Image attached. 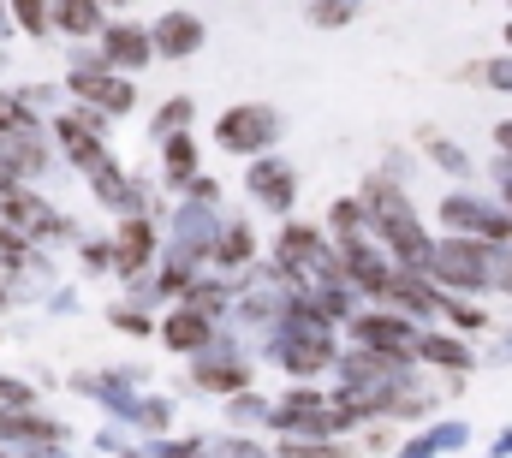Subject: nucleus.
Here are the masks:
<instances>
[{"label":"nucleus","mask_w":512,"mask_h":458,"mask_svg":"<svg viewBox=\"0 0 512 458\" xmlns=\"http://www.w3.org/2000/svg\"><path fill=\"white\" fill-rule=\"evenodd\" d=\"M197 18H167L161 30H155V42H161V54H185V48H197Z\"/></svg>","instance_id":"5"},{"label":"nucleus","mask_w":512,"mask_h":458,"mask_svg":"<svg viewBox=\"0 0 512 458\" xmlns=\"http://www.w3.org/2000/svg\"><path fill=\"white\" fill-rule=\"evenodd\" d=\"M167 167H173V173H191V143H185V137L167 143Z\"/></svg>","instance_id":"9"},{"label":"nucleus","mask_w":512,"mask_h":458,"mask_svg":"<svg viewBox=\"0 0 512 458\" xmlns=\"http://www.w3.org/2000/svg\"><path fill=\"white\" fill-rule=\"evenodd\" d=\"M262 137H268V114H227L221 119V143H227V149H251V143H262Z\"/></svg>","instance_id":"4"},{"label":"nucleus","mask_w":512,"mask_h":458,"mask_svg":"<svg viewBox=\"0 0 512 458\" xmlns=\"http://www.w3.org/2000/svg\"><path fill=\"white\" fill-rule=\"evenodd\" d=\"M102 48H108V66H143V60H149V36H143L137 24H114V30L102 36Z\"/></svg>","instance_id":"2"},{"label":"nucleus","mask_w":512,"mask_h":458,"mask_svg":"<svg viewBox=\"0 0 512 458\" xmlns=\"http://www.w3.org/2000/svg\"><path fill=\"white\" fill-rule=\"evenodd\" d=\"M149 256V227H126L120 232V268H137Z\"/></svg>","instance_id":"7"},{"label":"nucleus","mask_w":512,"mask_h":458,"mask_svg":"<svg viewBox=\"0 0 512 458\" xmlns=\"http://www.w3.org/2000/svg\"><path fill=\"white\" fill-rule=\"evenodd\" d=\"M72 90H78V96H90V102H102L108 114H126V108H131V84L102 78V72H72Z\"/></svg>","instance_id":"1"},{"label":"nucleus","mask_w":512,"mask_h":458,"mask_svg":"<svg viewBox=\"0 0 512 458\" xmlns=\"http://www.w3.org/2000/svg\"><path fill=\"white\" fill-rule=\"evenodd\" d=\"M54 24L66 36H90L102 30V0H54Z\"/></svg>","instance_id":"3"},{"label":"nucleus","mask_w":512,"mask_h":458,"mask_svg":"<svg viewBox=\"0 0 512 458\" xmlns=\"http://www.w3.org/2000/svg\"><path fill=\"white\" fill-rule=\"evenodd\" d=\"M6 6H12V24H18L24 36H42V30L54 24V18H48V12H54V0H6Z\"/></svg>","instance_id":"6"},{"label":"nucleus","mask_w":512,"mask_h":458,"mask_svg":"<svg viewBox=\"0 0 512 458\" xmlns=\"http://www.w3.org/2000/svg\"><path fill=\"white\" fill-rule=\"evenodd\" d=\"M167 340L173 345H197L203 340V322H197V316H173V322H167Z\"/></svg>","instance_id":"8"},{"label":"nucleus","mask_w":512,"mask_h":458,"mask_svg":"<svg viewBox=\"0 0 512 458\" xmlns=\"http://www.w3.org/2000/svg\"><path fill=\"white\" fill-rule=\"evenodd\" d=\"M0 185H12V167H6V161H0Z\"/></svg>","instance_id":"10"}]
</instances>
